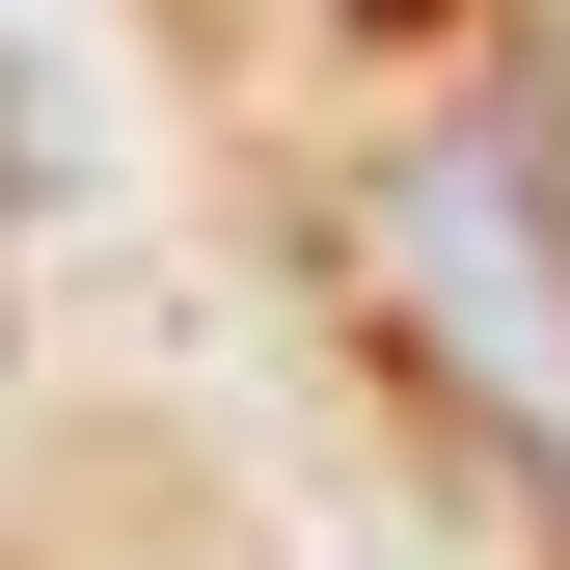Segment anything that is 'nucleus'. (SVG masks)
<instances>
[{
  "label": "nucleus",
  "mask_w": 570,
  "mask_h": 570,
  "mask_svg": "<svg viewBox=\"0 0 570 570\" xmlns=\"http://www.w3.org/2000/svg\"><path fill=\"white\" fill-rule=\"evenodd\" d=\"M517 190H543V218H570V82H543V164H517Z\"/></svg>",
  "instance_id": "nucleus-2"
},
{
  "label": "nucleus",
  "mask_w": 570,
  "mask_h": 570,
  "mask_svg": "<svg viewBox=\"0 0 570 570\" xmlns=\"http://www.w3.org/2000/svg\"><path fill=\"white\" fill-rule=\"evenodd\" d=\"M381 272H407V326H435L462 381L543 435V489H570V218H543L517 164H407L381 190Z\"/></svg>",
  "instance_id": "nucleus-1"
}]
</instances>
